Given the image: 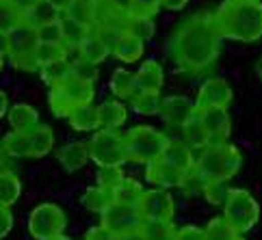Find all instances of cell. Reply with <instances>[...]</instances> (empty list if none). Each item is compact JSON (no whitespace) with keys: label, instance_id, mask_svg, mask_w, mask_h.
<instances>
[{"label":"cell","instance_id":"obj_1","mask_svg":"<svg viewBox=\"0 0 262 240\" xmlns=\"http://www.w3.org/2000/svg\"><path fill=\"white\" fill-rule=\"evenodd\" d=\"M221 52V35L212 22V13L191 15L178 26L171 39L173 63L184 71H206Z\"/></svg>","mask_w":262,"mask_h":240},{"label":"cell","instance_id":"obj_2","mask_svg":"<svg viewBox=\"0 0 262 240\" xmlns=\"http://www.w3.org/2000/svg\"><path fill=\"white\" fill-rule=\"evenodd\" d=\"M221 39L251 43L262 37V3H221L212 13Z\"/></svg>","mask_w":262,"mask_h":240},{"label":"cell","instance_id":"obj_3","mask_svg":"<svg viewBox=\"0 0 262 240\" xmlns=\"http://www.w3.org/2000/svg\"><path fill=\"white\" fill-rule=\"evenodd\" d=\"M243 167V154L230 143H208L195 158V171L206 182L232 180Z\"/></svg>","mask_w":262,"mask_h":240},{"label":"cell","instance_id":"obj_4","mask_svg":"<svg viewBox=\"0 0 262 240\" xmlns=\"http://www.w3.org/2000/svg\"><path fill=\"white\" fill-rule=\"evenodd\" d=\"M124 143H126L128 162L147 167L149 162H154L163 156L169 138H167L165 132L156 130L152 126H135L124 134Z\"/></svg>","mask_w":262,"mask_h":240},{"label":"cell","instance_id":"obj_5","mask_svg":"<svg viewBox=\"0 0 262 240\" xmlns=\"http://www.w3.org/2000/svg\"><path fill=\"white\" fill-rule=\"evenodd\" d=\"M223 219L232 225L234 232L243 236L245 232H249V229H254V225L258 223L260 206L249 190L230 188L228 201L223 204Z\"/></svg>","mask_w":262,"mask_h":240},{"label":"cell","instance_id":"obj_6","mask_svg":"<svg viewBox=\"0 0 262 240\" xmlns=\"http://www.w3.org/2000/svg\"><path fill=\"white\" fill-rule=\"evenodd\" d=\"M87 147H89V158L96 162L100 169L124 167L128 162L124 134L117 130H98L91 136Z\"/></svg>","mask_w":262,"mask_h":240},{"label":"cell","instance_id":"obj_7","mask_svg":"<svg viewBox=\"0 0 262 240\" xmlns=\"http://www.w3.org/2000/svg\"><path fill=\"white\" fill-rule=\"evenodd\" d=\"M9 39H11V50H9V61L15 69L22 71H37L39 65L35 61V50L39 45V37L33 26L20 22L15 29L9 33Z\"/></svg>","mask_w":262,"mask_h":240},{"label":"cell","instance_id":"obj_8","mask_svg":"<svg viewBox=\"0 0 262 240\" xmlns=\"http://www.w3.org/2000/svg\"><path fill=\"white\" fill-rule=\"evenodd\" d=\"M68 227V214L59 204H39L29 217V232L35 240H54Z\"/></svg>","mask_w":262,"mask_h":240},{"label":"cell","instance_id":"obj_9","mask_svg":"<svg viewBox=\"0 0 262 240\" xmlns=\"http://www.w3.org/2000/svg\"><path fill=\"white\" fill-rule=\"evenodd\" d=\"M100 217H102L100 225H104L106 229H111L117 238L141 232V225L145 221L141 217V212H139V208L121 206V204H113L111 208H106L104 212H102Z\"/></svg>","mask_w":262,"mask_h":240},{"label":"cell","instance_id":"obj_10","mask_svg":"<svg viewBox=\"0 0 262 240\" xmlns=\"http://www.w3.org/2000/svg\"><path fill=\"white\" fill-rule=\"evenodd\" d=\"M139 212L145 221H163V223H173L176 217V201L167 188H152L145 190L141 201H139Z\"/></svg>","mask_w":262,"mask_h":240},{"label":"cell","instance_id":"obj_11","mask_svg":"<svg viewBox=\"0 0 262 240\" xmlns=\"http://www.w3.org/2000/svg\"><path fill=\"white\" fill-rule=\"evenodd\" d=\"M232 87L226 78L221 76H214L208 78L200 87L198 91V98H195V108L204 110V108H228L232 102Z\"/></svg>","mask_w":262,"mask_h":240},{"label":"cell","instance_id":"obj_12","mask_svg":"<svg viewBox=\"0 0 262 240\" xmlns=\"http://www.w3.org/2000/svg\"><path fill=\"white\" fill-rule=\"evenodd\" d=\"M193 113H195V102L186 95H167L161 100V108H158V115L163 117L165 124L180 128L189 122Z\"/></svg>","mask_w":262,"mask_h":240},{"label":"cell","instance_id":"obj_13","mask_svg":"<svg viewBox=\"0 0 262 240\" xmlns=\"http://www.w3.org/2000/svg\"><path fill=\"white\" fill-rule=\"evenodd\" d=\"M186 173L167 164L165 160H154L145 167V180L152 184L154 188H180Z\"/></svg>","mask_w":262,"mask_h":240},{"label":"cell","instance_id":"obj_14","mask_svg":"<svg viewBox=\"0 0 262 240\" xmlns=\"http://www.w3.org/2000/svg\"><path fill=\"white\" fill-rule=\"evenodd\" d=\"M198 115L210 136V143H228V136L232 130L228 108H204L198 110Z\"/></svg>","mask_w":262,"mask_h":240},{"label":"cell","instance_id":"obj_15","mask_svg":"<svg viewBox=\"0 0 262 240\" xmlns=\"http://www.w3.org/2000/svg\"><path fill=\"white\" fill-rule=\"evenodd\" d=\"M9 126H11L13 132H20V134H26L31 136L37 128L41 126V119H39V110L33 108L31 104H13L9 108Z\"/></svg>","mask_w":262,"mask_h":240},{"label":"cell","instance_id":"obj_16","mask_svg":"<svg viewBox=\"0 0 262 240\" xmlns=\"http://www.w3.org/2000/svg\"><path fill=\"white\" fill-rule=\"evenodd\" d=\"M108 89L113 91L115 98L130 100V102H133V100L141 93L137 74L130 71V69H124V67H119V69L113 71V76H111V80H108Z\"/></svg>","mask_w":262,"mask_h":240},{"label":"cell","instance_id":"obj_17","mask_svg":"<svg viewBox=\"0 0 262 240\" xmlns=\"http://www.w3.org/2000/svg\"><path fill=\"white\" fill-rule=\"evenodd\" d=\"M57 160L68 173L80 171L89 160V147L85 143H78V141L65 143L63 147L57 150Z\"/></svg>","mask_w":262,"mask_h":240},{"label":"cell","instance_id":"obj_18","mask_svg":"<svg viewBox=\"0 0 262 240\" xmlns=\"http://www.w3.org/2000/svg\"><path fill=\"white\" fill-rule=\"evenodd\" d=\"M59 89V93L68 100L72 106H78V104H91L93 95H96V89H93V82H85L80 78H74L70 76L63 85L54 87Z\"/></svg>","mask_w":262,"mask_h":240},{"label":"cell","instance_id":"obj_19","mask_svg":"<svg viewBox=\"0 0 262 240\" xmlns=\"http://www.w3.org/2000/svg\"><path fill=\"white\" fill-rule=\"evenodd\" d=\"M161 160H165L167 164H171V167L180 169L184 173H189L195 169V156H193V150L191 147H186L182 141H171L167 143L165 152L161 156Z\"/></svg>","mask_w":262,"mask_h":240},{"label":"cell","instance_id":"obj_20","mask_svg":"<svg viewBox=\"0 0 262 240\" xmlns=\"http://www.w3.org/2000/svg\"><path fill=\"white\" fill-rule=\"evenodd\" d=\"M70 126L78 132H98L100 130V110L93 104H78L68 117Z\"/></svg>","mask_w":262,"mask_h":240},{"label":"cell","instance_id":"obj_21","mask_svg":"<svg viewBox=\"0 0 262 240\" xmlns=\"http://www.w3.org/2000/svg\"><path fill=\"white\" fill-rule=\"evenodd\" d=\"M143 52H145V41H141L135 35L124 33L115 41L113 52H111V54H113V57L117 61H121V63H137L139 59L143 57Z\"/></svg>","mask_w":262,"mask_h":240},{"label":"cell","instance_id":"obj_22","mask_svg":"<svg viewBox=\"0 0 262 240\" xmlns=\"http://www.w3.org/2000/svg\"><path fill=\"white\" fill-rule=\"evenodd\" d=\"M100 110V130H119L128 119V110L119 100H106L98 106Z\"/></svg>","mask_w":262,"mask_h":240},{"label":"cell","instance_id":"obj_23","mask_svg":"<svg viewBox=\"0 0 262 240\" xmlns=\"http://www.w3.org/2000/svg\"><path fill=\"white\" fill-rule=\"evenodd\" d=\"M137 78H139V87H141V91H154V93H161L163 82H165L163 65L154 59H147V61L141 63V67H139Z\"/></svg>","mask_w":262,"mask_h":240},{"label":"cell","instance_id":"obj_24","mask_svg":"<svg viewBox=\"0 0 262 240\" xmlns=\"http://www.w3.org/2000/svg\"><path fill=\"white\" fill-rule=\"evenodd\" d=\"M76 52H78V59H85V61L93 63V65H100L102 61L108 59L111 45H108L104 39H102V37H100L96 31H91L89 37L80 43V48H78Z\"/></svg>","mask_w":262,"mask_h":240},{"label":"cell","instance_id":"obj_25","mask_svg":"<svg viewBox=\"0 0 262 240\" xmlns=\"http://www.w3.org/2000/svg\"><path fill=\"white\" fill-rule=\"evenodd\" d=\"M182 138H184L182 143L186 147H191V150H204V147L210 143V136L206 132V128L198 115V108H195V113L189 117V122L182 126Z\"/></svg>","mask_w":262,"mask_h":240},{"label":"cell","instance_id":"obj_26","mask_svg":"<svg viewBox=\"0 0 262 240\" xmlns=\"http://www.w3.org/2000/svg\"><path fill=\"white\" fill-rule=\"evenodd\" d=\"M59 22H61V31H63V43L68 45V50H78L80 43L85 41L89 37V33L93 31V29H89V26L76 22L74 17L65 15V13H61Z\"/></svg>","mask_w":262,"mask_h":240},{"label":"cell","instance_id":"obj_27","mask_svg":"<svg viewBox=\"0 0 262 240\" xmlns=\"http://www.w3.org/2000/svg\"><path fill=\"white\" fill-rule=\"evenodd\" d=\"M145 188L141 186V182H137L135 178H124L119 180V184L113 188V197H115V204H121V206H133L137 208L139 201H141Z\"/></svg>","mask_w":262,"mask_h":240},{"label":"cell","instance_id":"obj_28","mask_svg":"<svg viewBox=\"0 0 262 240\" xmlns=\"http://www.w3.org/2000/svg\"><path fill=\"white\" fill-rule=\"evenodd\" d=\"M98 13H100V0H74L70 9L65 11V15L74 17L76 22L89 26V29H96Z\"/></svg>","mask_w":262,"mask_h":240},{"label":"cell","instance_id":"obj_29","mask_svg":"<svg viewBox=\"0 0 262 240\" xmlns=\"http://www.w3.org/2000/svg\"><path fill=\"white\" fill-rule=\"evenodd\" d=\"M59 17H61V13L48 3V0H39V3L31 9V11H26L22 15V22L33 26V29L37 31V29H41V26L50 24V22H57Z\"/></svg>","mask_w":262,"mask_h":240},{"label":"cell","instance_id":"obj_30","mask_svg":"<svg viewBox=\"0 0 262 240\" xmlns=\"http://www.w3.org/2000/svg\"><path fill=\"white\" fill-rule=\"evenodd\" d=\"M22 195V182L13 171H0V206L11 208Z\"/></svg>","mask_w":262,"mask_h":240},{"label":"cell","instance_id":"obj_31","mask_svg":"<svg viewBox=\"0 0 262 240\" xmlns=\"http://www.w3.org/2000/svg\"><path fill=\"white\" fill-rule=\"evenodd\" d=\"M115 204L113 190L102 188V186H89L82 195V206H85L89 212H96V214H102L106 208H111Z\"/></svg>","mask_w":262,"mask_h":240},{"label":"cell","instance_id":"obj_32","mask_svg":"<svg viewBox=\"0 0 262 240\" xmlns=\"http://www.w3.org/2000/svg\"><path fill=\"white\" fill-rule=\"evenodd\" d=\"M3 150L7 156L11 158H33V145H31V136L20 134V132H9L3 138Z\"/></svg>","mask_w":262,"mask_h":240},{"label":"cell","instance_id":"obj_33","mask_svg":"<svg viewBox=\"0 0 262 240\" xmlns=\"http://www.w3.org/2000/svg\"><path fill=\"white\" fill-rule=\"evenodd\" d=\"M39 76L50 89L59 87L72 76V61L63 59V61H57V63H50V65H43V67H39Z\"/></svg>","mask_w":262,"mask_h":240},{"label":"cell","instance_id":"obj_34","mask_svg":"<svg viewBox=\"0 0 262 240\" xmlns=\"http://www.w3.org/2000/svg\"><path fill=\"white\" fill-rule=\"evenodd\" d=\"M63 59H70V50L65 43H41L39 41V45H37V50H35V61L39 67L63 61Z\"/></svg>","mask_w":262,"mask_h":240},{"label":"cell","instance_id":"obj_35","mask_svg":"<svg viewBox=\"0 0 262 240\" xmlns=\"http://www.w3.org/2000/svg\"><path fill=\"white\" fill-rule=\"evenodd\" d=\"M31 145H33V158H43V156H48L52 152V147H54V132H52V128L41 124L31 134Z\"/></svg>","mask_w":262,"mask_h":240},{"label":"cell","instance_id":"obj_36","mask_svg":"<svg viewBox=\"0 0 262 240\" xmlns=\"http://www.w3.org/2000/svg\"><path fill=\"white\" fill-rule=\"evenodd\" d=\"M126 33L139 37L141 41L152 39L154 37V20L147 15L130 13V15H126Z\"/></svg>","mask_w":262,"mask_h":240},{"label":"cell","instance_id":"obj_37","mask_svg":"<svg viewBox=\"0 0 262 240\" xmlns=\"http://www.w3.org/2000/svg\"><path fill=\"white\" fill-rule=\"evenodd\" d=\"M141 236L143 240H176V227L163 221H143Z\"/></svg>","mask_w":262,"mask_h":240},{"label":"cell","instance_id":"obj_38","mask_svg":"<svg viewBox=\"0 0 262 240\" xmlns=\"http://www.w3.org/2000/svg\"><path fill=\"white\" fill-rule=\"evenodd\" d=\"M161 100H163L161 93H154V91H141V93L133 100V110L137 115H143V117L158 115Z\"/></svg>","mask_w":262,"mask_h":240},{"label":"cell","instance_id":"obj_39","mask_svg":"<svg viewBox=\"0 0 262 240\" xmlns=\"http://www.w3.org/2000/svg\"><path fill=\"white\" fill-rule=\"evenodd\" d=\"M204 232H206V240H234V238L238 236L223 217L210 219L208 223H206Z\"/></svg>","mask_w":262,"mask_h":240},{"label":"cell","instance_id":"obj_40","mask_svg":"<svg viewBox=\"0 0 262 240\" xmlns=\"http://www.w3.org/2000/svg\"><path fill=\"white\" fill-rule=\"evenodd\" d=\"M230 188H228V180H219V182H208L204 190V197L210 206H223L228 201Z\"/></svg>","mask_w":262,"mask_h":240},{"label":"cell","instance_id":"obj_41","mask_svg":"<svg viewBox=\"0 0 262 240\" xmlns=\"http://www.w3.org/2000/svg\"><path fill=\"white\" fill-rule=\"evenodd\" d=\"M20 22H22V13L9 0H0V31L11 33Z\"/></svg>","mask_w":262,"mask_h":240},{"label":"cell","instance_id":"obj_42","mask_svg":"<svg viewBox=\"0 0 262 240\" xmlns=\"http://www.w3.org/2000/svg\"><path fill=\"white\" fill-rule=\"evenodd\" d=\"M48 104H50V110H52L54 117H65V119H68L72 110L76 108V106H72L68 100H65V98L59 93V89H50V93H48Z\"/></svg>","mask_w":262,"mask_h":240},{"label":"cell","instance_id":"obj_43","mask_svg":"<svg viewBox=\"0 0 262 240\" xmlns=\"http://www.w3.org/2000/svg\"><path fill=\"white\" fill-rule=\"evenodd\" d=\"M72 76L85 80V82H96L98 65H93V63H89L85 59H76V61H72Z\"/></svg>","mask_w":262,"mask_h":240},{"label":"cell","instance_id":"obj_44","mask_svg":"<svg viewBox=\"0 0 262 240\" xmlns=\"http://www.w3.org/2000/svg\"><path fill=\"white\" fill-rule=\"evenodd\" d=\"M206 184H208V182H206L202 175L193 169V171L186 173V178H184V182H182V186H180V188L186 193V195H204Z\"/></svg>","mask_w":262,"mask_h":240},{"label":"cell","instance_id":"obj_45","mask_svg":"<svg viewBox=\"0 0 262 240\" xmlns=\"http://www.w3.org/2000/svg\"><path fill=\"white\" fill-rule=\"evenodd\" d=\"M121 178H124V173H121V167H104V169L98 171V186L113 190L117 184H119Z\"/></svg>","mask_w":262,"mask_h":240},{"label":"cell","instance_id":"obj_46","mask_svg":"<svg viewBox=\"0 0 262 240\" xmlns=\"http://www.w3.org/2000/svg\"><path fill=\"white\" fill-rule=\"evenodd\" d=\"M37 37L41 43H63V31H61V22H50L37 29Z\"/></svg>","mask_w":262,"mask_h":240},{"label":"cell","instance_id":"obj_47","mask_svg":"<svg viewBox=\"0 0 262 240\" xmlns=\"http://www.w3.org/2000/svg\"><path fill=\"white\" fill-rule=\"evenodd\" d=\"M158 9H161V0H133V11L130 13L154 17L158 13Z\"/></svg>","mask_w":262,"mask_h":240},{"label":"cell","instance_id":"obj_48","mask_svg":"<svg viewBox=\"0 0 262 240\" xmlns=\"http://www.w3.org/2000/svg\"><path fill=\"white\" fill-rule=\"evenodd\" d=\"M176 240H206V232L198 225H184L176 229Z\"/></svg>","mask_w":262,"mask_h":240},{"label":"cell","instance_id":"obj_49","mask_svg":"<svg viewBox=\"0 0 262 240\" xmlns=\"http://www.w3.org/2000/svg\"><path fill=\"white\" fill-rule=\"evenodd\" d=\"M100 3L119 15H130L133 11V0H100Z\"/></svg>","mask_w":262,"mask_h":240},{"label":"cell","instance_id":"obj_50","mask_svg":"<svg viewBox=\"0 0 262 240\" xmlns=\"http://www.w3.org/2000/svg\"><path fill=\"white\" fill-rule=\"evenodd\" d=\"M11 227H13V212H11V208L0 206V240H3L5 236H9Z\"/></svg>","mask_w":262,"mask_h":240},{"label":"cell","instance_id":"obj_51","mask_svg":"<svg viewBox=\"0 0 262 240\" xmlns=\"http://www.w3.org/2000/svg\"><path fill=\"white\" fill-rule=\"evenodd\" d=\"M85 240H117V236L111 232V229H106L104 225H96L87 232Z\"/></svg>","mask_w":262,"mask_h":240},{"label":"cell","instance_id":"obj_52","mask_svg":"<svg viewBox=\"0 0 262 240\" xmlns=\"http://www.w3.org/2000/svg\"><path fill=\"white\" fill-rule=\"evenodd\" d=\"M189 5V0H161V9H167V11H180Z\"/></svg>","mask_w":262,"mask_h":240},{"label":"cell","instance_id":"obj_53","mask_svg":"<svg viewBox=\"0 0 262 240\" xmlns=\"http://www.w3.org/2000/svg\"><path fill=\"white\" fill-rule=\"evenodd\" d=\"M9 3H11V5L17 9V11L24 15L26 11H31V9H33L37 3H39V0H9Z\"/></svg>","mask_w":262,"mask_h":240},{"label":"cell","instance_id":"obj_54","mask_svg":"<svg viewBox=\"0 0 262 240\" xmlns=\"http://www.w3.org/2000/svg\"><path fill=\"white\" fill-rule=\"evenodd\" d=\"M9 50H11V39H9V33L0 31V57H9Z\"/></svg>","mask_w":262,"mask_h":240},{"label":"cell","instance_id":"obj_55","mask_svg":"<svg viewBox=\"0 0 262 240\" xmlns=\"http://www.w3.org/2000/svg\"><path fill=\"white\" fill-rule=\"evenodd\" d=\"M48 3H50L54 9H57L59 13H65V11L70 9V5L74 3V0H48Z\"/></svg>","mask_w":262,"mask_h":240},{"label":"cell","instance_id":"obj_56","mask_svg":"<svg viewBox=\"0 0 262 240\" xmlns=\"http://www.w3.org/2000/svg\"><path fill=\"white\" fill-rule=\"evenodd\" d=\"M9 108H11L9 106V98H7L5 91H0V119L9 115Z\"/></svg>","mask_w":262,"mask_h":240},{"label":"cell","instance_id":"obj_57","mask_svg":"<svg viewBox=\"0 0 262 240\" xmlns=\"http://www.w3.org/2000/svg\"><path fill=\"white\" fill-rule=\"evenodd\" d=\"M117 240H143V236H141V232H137V234H128V236H121V238H117Z\"/></svg>","mask_w":262,"mask_h":240},{"label":"cell","instance_id":"obj_58","mask_svg":"<svg viewBox=\"0 0 262 240\" xmlns=\"http://www.w3.org/2000/svg\"><path fill=\"white\" fill-rule=\"evenodd\" d=\"M256 76H258V80L262 82V57H260L258 63H256Z\"/></svg>","mask_w":262,"mask_h":240},{"label":"cell","instance_id":"obj_59","mask_svg":"<svg viewBox=\"0 0 262 240\" xmlns=\"http://www.w3.org/2000/svg\"><path fill=\"white\" fill-rule=\"evenodd\" d=\"M230 3H258V0H230Z\"/></svg>","mask_w":262,"mask_h":240},{"label":"cell","instance_id":"obj_60","mask_svg":"<svg viewBox=\"0 0 262 240\" xmlns=\"http://www.w3.org/2000/svg\"><path fill=\"white\" fill-rule=\"evenodd\" d=\"M5 69V57H0V71Z\"/></svg>","mask_w":262,"mask_h":240},{"label":"cell","instance_id":"obj_61","mask_svg":"<svg viewBox=\"0 0 262 240\" xmlns=\"http://www.w3.org/2000/svg\"><path fill=\"white\" fill-rule=\"evenodd\" d=\"M54 240H70V238H68V236H63V234H61V236H57V238H54Z\"/></svg>","mask_w":262,"mask_h":240},{"label":"cell","instance_id":"obj_62","mask_svg":"<svg viewBox=\"0 0 262 240\" xmlns=\"http://www.w3.org/2000/svg\"><path fill=\"white\" fill-rule=\"evenodd\" d=\"M234 240H245V238H243V236H241V234H238V236H236V238H234Z\"/></svg>","mask_w":262,"mask_h":240}]
</instances>
